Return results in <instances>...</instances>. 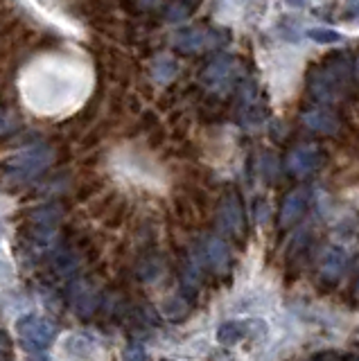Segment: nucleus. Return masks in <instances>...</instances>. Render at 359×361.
Masks as SVG:
<instances>
[{"mask_svg": "<svg viewBox=\"0 0 359 361\" xmlns=\"http://www.w3.org/2000/svg\"><path fill=\"white\" fill-rule=\"evenodd\" d=\"M50 163H52V149H48V147H32V149H25L12 156L9 161H5L3 174L9 180H28L41 174Z\"/></svg>", "mask_w": 359, "mask_h": 361, "instance_id": "1", "label": "nucleus"}, {"mask_svg": "<svg viewBox=\"0 0 359 361\" xmlns=\"http://www.w3.org/2000/svg\"><path fill=\"white\" fill-rule=\"evenodd\" d=\"M16 330L20 334V338L28 343V348H48L54 336H57V327H54L52 321L43 319L39 314H25L23 319L16 321Z\"/></svg>", "mask_w": 359, "mask_h": 361, "instance_id": "2", "label": "nucleus"}, {"mask_svg": "<svg viewBox=\"0 0 359 361\" xmlns=\"http://www.w3.org/2000/svg\"><path fill=\"white\" fill-rule=\"evenodd\" d=\"M323 163V154L317 145H303L296 147L294 152L287 158V169L298 178H305L310 174H314Z\"/></svg>", "mask_w": 359, "mask_h": 361, "instance_id": "3", "label": "nucleus"}, {"mask_svg": "<svg viewBox=\"0 0 359 361\" xmlns=\"http://www.w3.org/2000/svg\"><path fill=\"white\" fill-rule=\"evenodd\" d=\"M346 264H348V255L343 248L339 246L325 248V253L321 257V278L328 282H336L346 271Z\"/></svg>", "mask_w": 359, "mask_h": 361, "instance_id": "4", "label": "nucleus"}, {"mask_svg": "<svg viewBox=\"0 0 359 361\" xmlns=\"http://www.w3.org/2000/svg\"><path fill=\"white\" fill-rule=\"evenodd\" d=\"M305 208H308V192L305 190H294L285 199L283 210H280V228H289V226H294L303 217Z\"/></svg>", "mask_w": 359, "mask_h": 361, "instance_id": "5", "label": "nucleus"}, {"mask_svg": "<svg viewBox=\"0 0 359 361\" xmlns=\"http://www.w3.org/2000/svg\"><path fill=\"white\" fill-rule=\"evenodd\" d=\"M303 122H305L308 129L319 131V133L339 131V120H336V116H332L330 111H323V109H314V111L303 113Z\"/></svg>", "mask_w": 359, "mask_h": 361, "instance_id": "6", "label": "nucleus"}, {"mask_svg": "<svg viewBox=\"0 0 359 361\" xmlns=\"http://www.w3.org/2000/svg\"><path fill=\"white\" fill-rule=\"evenodd\" d=\"M242 208H240V203H238V199L235 197H229L226 201H224V206H221V210H219V221H221V226L226 231H231V233H235L238 235L240 231H242Z\"/></svg>", "mask_w": 359, "mask_h": 361, "instance_id": "7", "label": "nucleus"}, {"mask_svg": "<svg viewBox=\"0 0 359 361\" xmlns=\"http://www.w3.org/2000/svg\"><path fill=\"white\" fill-rule=\"evenodd\" d=\"M206 257H208V264L215 271H224V269L229 267V259H231L226 244H224L221 240H217V237L208 240V244H206Z\"/></svg>", "mask_w": 359, "mask_h": 361, "instance_id": "8", "label": "nucleus"}, {"mask_svg": "<svg viewBox=\"0 0 359 361\" xmlns=\"http://www.w3.org/2000/svg\"><path fill=\"white\" fill-rule=\"evenodd\" d=\"M176 45H178V48L188 50V52H193V50H204L206 45H212V37H210V32L188 30V32H183L181 37L176 39Z\"/></svg>", "mask_w": 359, "mask_h": 361, "instance_id": "9", "label": "nucleus"}, {"mask_svg": "<svg viewBox=\"0 0 359 361\" xmlns=\"http://www.w3.org/2000/svg\"><path fill=\"white\" fill-rule=\"evenodd\" d=\"M246 336V327L240 321H229V323H221L219 330H217V341L221 345H235L240 343L242 338Z\"/></svg>", "mask_w": 359, "mask_h": 361, "instance_id": "10", "label": "nucleus"}, {"mask_svg": "<svg viewBox=\"0 0 359 361\" xmlns=\"http://www.w3.org/2000/svg\"><path fill=\"white\" fill-rule=\"evenodd\" d=\"M231 77H233V71L226 59L215 61L212 66H208V71H206V82H210L212 86L226 84V82H231Z\"/></svg>", "mask_w": 359, "mask_h": 361, "instance_id": "11", "label": "nucleus"}, {"mask_svg": "<svg viewBox=\"0 0 359 361\" xmlns=\"http://www.w3.org/2000/svg\"><path fill=\"white\" fill-rule=\"evenodd\" d=\"M305 34H308V39H312L314 43H336V41H341V34L336 30H330V27H310Z\"/></svg>", "mask_w": 359, "mask_h": 361, "instance_id": "12", "label": "nucleus"}, {"mask_svg": "<svg viewBox=\"0 0 359 361\" xmlns=\"http://www.w3.org/2000/svg\"><path fill=\"white\" fill-rule=\"evenodd\" d=\"M163 314L167 316V319L178 321V319H183V316L188 314V305L181 298H170V300H165V305H163Z\"/></svg>", "mask_w": 359, "mask_h": 361, "instance_id": "13", "label": "nucleus"}, {"mask_svg": "<svg viewBox=\"0 0 359 361\" xmlns=\"http://www.w3.org/2000/svg\"><path fill=\"white\" fill-rule=\"evenodd\" d=\"M122 361H147V353H145L142 345L129 343L125 350H122Z\"/></svg>", "mask_w": 359, "mask_h": 361, "instance_id": "14", "label": "nucleus"}, {"mask_svg": "<svg viewBox=\"0 0 359 361\" xmlns=\"http://www.w3.org/2000/svg\"><path fill=\"white\" fill-rule=\"evenodd\" d=\"M348 9H355V16H359V0H348Z\"/></svg>", "mask_w": 359, "mask_h": 361, "instance_id": "15", "label": "nucleus"}, {"mask_svg": "<svg viewBox=\"0 0 359 361\" xmlns=\"http://www.w3.org/2000/svg\"><path fill=\"white\" fill-rule=\"evenodd\" d=\"M287 3H289V5H294V7H300V5H305L308 0H287Z\"/></svg>", "mask_w": 359, "mask_h": 361, "instance_id": "16", "label": "nucleus"}, {"mask_svg": "<svg viewBox=\"0 0 359 361\" xmlns=\"http://www.w3.org/2000/svg\"><path fill=\"white\" fill-rule=\"evenodd\" d=\"M314 361H332V357L325 355V357H319V359H314Z\"/></svg>", "mask_w": 359, "mask_h": 361, "instance_id": "17", "label": "nucleus"}, {"mask_svg": "<svg viewBox=\"0 0 359 361\" xmlns=\"http://www.w3.org/2000/svg\"><path fill=\"white\" fill-rule=\"evenodd\" d=\"M5 345H7V341H5V338H3V336H0V350H3Z\"/></svg>", "mask_w": 359, "mask_h": 361, "instance_id": "18", "label": "nucleus"}, {"mask_svg": "<svg viewBox=\"0 0 359 361\" xmlns=\"http://www.w3.org/2000/svg\"><path fill=\"white\" fill-rule=\"evenodd\" d=\"M35 361H50V359H46V357H37Z\"/></svg>", "mask_w": 359, "mask_h": 361, "instance_id": "19", "label": "nucleus"}, {"mask_svg": "<svg viewBox=\"0 0 359 361\" xmlns=\"http://www.w3.org/2000/svg\"><path fill=\"white\" fill-rule=\"evenodd\" d=\"M355 293H357V298H359V280H357V287H355Z\"/></svg>", "mask_w": 359, "mask_h": 361, "instance_id": "20", "label": "nucleus"}, {"mask_svg": "<svg viewBox=\"0 0 359 361\" xmlns=\"http://www.w3.org/2000/svg\"><path fill=\"white\" fill-rule=\"evenodd\" d=\"M351 361H359V357H353V359H351Z\"/></svg>", "mask_w": 359, "mask_h": 361, "instance_id": "21", "label": "nucleus"}, {"mask_svg": "<svg viewBox=\"0 0 359 361\" xmlns=\"http://www.w3.org/2000/svg\"><path fill=\"white\" fill-rule=\"evenodd\" d=\"M357 71H359V56H357Z\"/></svg>", "mask_w": 359, "mask_h": 361, "instance_id": "22", "label": "nucleus"}, {"mask_svg": "<svg viewBox=\"0 0 359 361\" xmlns=\"http://www.w3.org/2000/svg\"><path fill=\"white\" fill-rule=\"evenodd\" d=\"M163 361H170V359H163Z\"/></svg>", "mask_w": 359, "mask_h": 361, "instance_id": "23", "label": "nucleus"}]
</instances>
